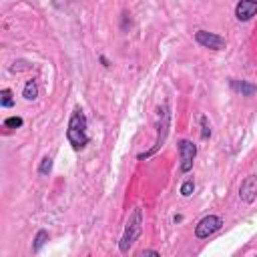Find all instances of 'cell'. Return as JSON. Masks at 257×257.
I'll use <instances>...</instances> for the list:
<instances>
[{
    "instance_id": "9",
    "label": "cell",
    "mask_w": 257,
    "mask_h": 257,
    "mask_svg": "<svg viewBox=\"0 0 257 257\" xmlns=\"http://www.w3.org/2000/svg\"><path fill=\"white\" fill-rule=\"evenodd\" d=\"M0 104L4 108L14 106V98H12V90L10 88H2V92H0Z\"/></svg>"
},
{
    "instance_id": "11",
    "label": "cell",
    "mask_w": 257,
    "mask_h": 257,
    "mask_svg": "<svg viewBox=\"0 0 257 257\" xmlns=\"http://www.w3.org/2000/svg\"><path fill=\"white\" fill-rule=\"evenodd\" d=\"M193 191H195V183H193V179H187V181L181 185V195H183V197H189Z\"/></svg>"
},
{
    "instance_id": "14",
    "label": "cell",
    "mask_w": 257,
    "mask_h": 257,
    "mask_svg": "<svg viewBox=\"0 0 257 257\" xmlns=\"http://www.w3.org/2000/svg\"><path fill=\"white\" fill-rule=\"evenodd\" d=\"M201 126H203V131H201V137H203V139H209V137H211V126H209V120H207V116H201Z\"/></svg>"
},
{
    "instance_id": "8",
    "label": "cell",
    "mask_w": 257,
    "mask_h": 257,
    "mask_svg": "<svg viewBox=\"0 0 257 257\" xmlns=\"http://www.w3.org/2000/svg\"><path fill=\"white\" fill-rule=\"evenodd\" d=\"M22 96L26 100H34L38 96V86H36V80H28L24 84V90H22Z\"/></svg>"
},
{
    "instance_id": "1",
    "label": "cell",
    "mask_w": 257,
    "mask_h": 257,
    "mask_svg": "<svg viewBox=\"0 0 257 257\" xmlns=\"http://www.w3.org/2000/svg\"><path fill=\"white\" fill-rule=\"evenodd\" d=\"M141 231H143V211H141V207H135V211L131 213V217H128V221H126V227H124L122 239H120V243H118V249H120L122 253H126V251L133 247V243L139 239Z\"/></svg>"
},
{
    "instance_id": "13",
    "label": "cell",
    "mask_w": 257,
    "mask_h": 257,
    "mask_svg": "<svg viewBox=\"0 0 257 257\" xmlns=\"http://www.w3.org/2000/svg\"><path fill=\"white\" fill-rule=\"evenodd\" d=\"M22 122H24V120H22L20 116H10V118L4 120V124L10 126V128H18V126H22Z\"/></svg>"
},
{
    "instance_id": "5",
    "label": "cell",
    "mask_w": 257,
    "mask_h": 257,
    "mask_svg": "<svg viewBox=\"0 0 257 257\" xmlns=\"http://www.w3.org/2000/svg\"><path fill=\"white\" fill-rule=\"evenodd\" d=\"M239 197H241V201H245V203H253V201H255V197H257V177L249 175V177H245V179L241 181Z\"/></svg>"
},
{
    "instance_id": "4",
    "label": "cell",
    "mask_w": 257,
    "mask_h": 257,
    "mask_svg": "<svg viewBox=\"0 0 257 257\" xmlns=\"http://www.w3.org/2000/svg\"><path fill=\"white\" fill-rule=\"evenodd\" d=\"M195 40H197L201 46L211 48V50H223V48H225V38H221V36L215 34V32L197 30V32H195Z\"/></svg>"
},
{
    "instance_id": "10",
    "label": "cell",
    "mask_w": 257,
    "mask_h": 257,
    "mask_svg": "<svg viewBox=\"0 0 257 257\" xmlns=\"http://www.w3.org/2000/svg\"><path fill=\"white\" fill-rule=\"evenodd\" d=\"M48 241V233L44 231V229H40L38 233H36V237H34V245H32V251H40L42 249V245Z\"/></svg>"
},
{
    "instance_id": "15",
    "label": "cell",
    "mask_w": 257,
    "mask_h": 257,
    "mask_svg": "<svg viewBox=\"0 0 257 257\" xmlns=\"http://www.w3.org/2000/svg\"><path fill=\"white\" fill-rule=\"evenodd\" d=\"M141 255H155V257H159V251H151V249H147V251H143Z\"/></svg>"
},
{
    "instance_id": "12",
    "label": "cell",
    "mask_w": 257,
    "mask_h": 257,
    "mask_svg": "<svg viewBox=\"0 0 257 257\" xmlns=\"http://www.w3.org/2000/svg\"><path fill=\"white\" fill-rule=\"evenodd\" d=\"M50 169H52V159H50V157H44V159H42V163H40V167H38L40 175H48V173H50Z\"/></svg>"
},
{
    "instance_id": "3",
    "label": "cell",
    "mask_w": 257,
    "mask_h": 257,
    "mask_svg": "<svg viewBox=\"0 0 257 257\" xmlns=\"http://www.w3.org/2000/svg\"><path fill=\"white\" fill-rule=\"evenodd\" d=\"M179 155H181V171L183 173H189L193 169V161L197 157V147L191 141L181 139L179 141Z\"/></svg>"
},
{
    "instance_id": "2",
    "label": "cell",
    "mask_w": 257,
    "mask_h": 257,
    "mask_svg": "<svg viewBox=\"0 0 257 257\" xmlns=\"http://www.w3.org/2000/svg\"><path fill=\"white\" fill-rule=\"evenodd\" d=\"M221 225H223V219H221V217H217V215H207V217H203V219L197 223L195 235H197L199 239H207V237H211L213 233H217V231L221 229Z\"/></svg>"
},
{
    "instance_id": "6",
    "label": "cell",
    "mask_w": 257,
    "mask_h": 257,
    "mask_svg": "<svg viewBox=\"0 0 257 257\" xmlns=\"http://www.w3.org/2000/svg\"><path fill=\"white\" fill-rule=\"evenodd\" d=\"M257 14V0H241L235 6V16L239 22H247Z\"/></svg>"
},
{
    "instance_id": "7",
    "label": "cell",
    "mask_w": 257,
    "mask_h": 257,
    "mask_svg": "<svg viewBox=\"0 0 257 257\" xmlns=\"http://www.w3.org/2000/svg\"><path fill=\"white\" fill-rule=\"evenodd\" d=\"M231 86L237 90V92H241V96H251V94H255V90H257V86L255 84H249V82H245V80H231Z\"/></svg>"
}]
</instances>
